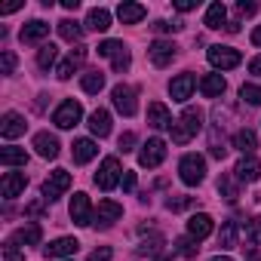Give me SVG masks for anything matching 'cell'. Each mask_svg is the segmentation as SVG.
Listing matches in <instances>:
<instances>
[{"label": "cell", "mask_w": 261, "mask_h": 261, "mask_svg": "<svg viewBox=\"0 0 261 261\" xmlns=\"http://www.w3.org/2000/svg\"><path fill=\"white\" fill-rule=\"evenodd\" d=\"M194 7H197V0H175V10L178 13H191Z\"/></svg>", "instance_id": "bcb514c9"}, {"label": "cell", "mask_w": 261, "mask_h": 261, "mask_svg": "<svg viewBox=\"0 0 261 261\" xmlns=\"http://www.w3.org/2000/svg\"><path fill=\"white\" fill-rule=\"evenodd\" d=\"M157 31H181V25H169V22H157Z\"/></svg>", "instance_id": "f907efd6"}, {"label": "cell", "mask_w": 261, "mask_h": 261, "mask_svg": "<svg viewBox=\"0 0 261 261\" xmlns=\"http://www.w3.org/2000/svg\"><path fill=\"white\" fill-rule=\"evenodd\" d=\"M40 212H43V200H34V203L25 209V215H31V218H34V215H40Z\"/></svg>", "instance_id": "c3c4849f"}, {"label": "cell", "mask_w": 261, "mask_h": 261, "mask_svg": "<svg viewBox=\"0 0 261 261\" xmlns=\"http://www.w3.org/2000/svg\"><path fill=\"white\" fill-rule=\"evenodd\" d=\"M188 233H191L194 240H206V237L212 233V218H209L206 212L191 215V221H188Z\"/></svg>", "instance_id": "44dd1931"}, {"label": "cell", "mask_w": 261, "mask_h": 261, "mask_svg": "<svg viewBox=\"0 0 261 261\" xmlns=\"http://www.w3.org/2000/svg\"><path fill=\"white\" fill-rule=\"evenodd\" d=\"M80 117H83V108H80V101L68 98V101H62V105L56 108V114H53V123H56L59 129H74V126L80 123Z\"/></svg>", "instance_id": "3957f363"}, {"label": "cell", "mask_w": 261, "mask_h": 261, "mask_svg": "<svg viewBox=\"0 0 261 261\" xmlns=\"http://www.w3.org/2000/svg\"><path fill=\"white\" fill-rule=\"evenodd\" d=\"M98 56H108V59L114 62V71H126V68H129V53H126V46H123L120 40H105V43H98Z\"/></svg>", "instance_id": "ba28073f"}, {"label": "cell", "mask_w": 261, "mask_h": 261, "mask_svg": "<svg viewBox=\"0 0 261 261\" xmlns=\"http://www.w3.org/2000/svg\"><path fill=\"white\" fill-rule=\"evenodd\" d=\"M86 25H89L92 31H108V28H111V13H108V10H89Z\"/></svg>", "instance_id": "1f68e13d"}, {"label": "cell", "mask_w": 261, "mask_h": 261, "mask_svg": "<svg viewBox=\"0 0 261 261\" xmlns=\"http://www.w3.org/2000/svg\"><path fill=\"white\" fill-rule=\"evenodd\" d=\"M252 43H255V46H261V25L252 31Z\"/></svg>", "instance_id": "db71d44e"}, {"label": "cell", "mask_w": 261, "mask_h": 261, "mask_svg": "<svg viewBox=\"0 0 261 261\" xmlns=\"http://www.w3.org/2000/svg\"><path fill=\"white\" fill-rule=\"evenodd\" d=\"M62 7H65V10H77V7H80V0H62Z\"/></svg>", "instance_id": "f5cc1de1"}, {"label": "cell", "mask_w": 261, "mask_h": 261, "mask_svg": "<svg viewBox=\"0 0 261 261\" xmlns=\"http://www.w3.org/2000/svg\"><path fill=\"white\" fill-rule=\"evenodd\" d=\"M71 218H74V224H80V227H86V224L92 221V209H89V197H86V194H74V197H71Z\"/></svg>", "instance_id": "7c38bea8"}, {"label": "cell", "mask_w": 261, "mask_h": 261, "mask_svg": "<svg viewBox=\"0 0 261 261\" xmlns=\"http://www.w3.org/2000/svg\"><path fill=\"white\" fill-rule=\"evenodd\" d=\"M175 252H178V255H185V258H197L200 246H197V240H194V237H178V240H175Z\"/></svg>", "instance_id": "e575fe53"}, {"label": "cell", "mask_w": 261, "mask_h": 261, "mask_svg": "<svg viewBox=\"0 0 261 261\" xmlns=\"http://www.w3.org/2000/svg\"><path fill=\"white\" fill-rule=\"evenodd\" d=\"M111 95H114V108H117L123 117H133V114L139 111V105H136V89H133V86H123V83H120V86H114Z\"/></svg>", "instance_id": "9c48e42d"}, {"label": "cell", "mask_w": 261, "mask_h": 261, "mask_svg": "<svg viewBox=\"0 0 261 261\" xmlns=\"http://www.w3.org/2000/svg\"><path fill=\"white\" fill-rule=\"evenodd\" d=\"M212 261H233V258H224V255H215Z\"/></svg>", "instance_id": "11a10c76"}, {"label": "cell", "mask_w": 261, "mask_h": 261, "mask_svg": "<svg viewBox=\"0 0 261 261\" xmlns=\"http://www.w3.org/2000/svg\"><path fill=\"white\" fill-rule=\"evenodd\" d=\"M95 154H98V148H95L92 139H74V145H71V157H74V163H89Z\"/></svg>", "instance_id": "d6986e66"}, {"label": "cell", "mask_w": 261, "mask_h": 261, "mask_svg": "<svg viewBox=\"0 0 261 261\" xmlns=\"http://www.w3.org/2000/svg\"><path fill=\"white\" fill-rule=\"evenodd\" d=\"M200 129H203V111H197V108H185L181 120L172 123V142H175V145H188V142L200 133Z\"/></svg>", "instance_id": "6da1fadb"}, {"label": "cell", "mask_w": 261, "mask_h": 261, "mask_svg": "<svg viewBox=\"0 0 261 261\" xmlns=\"http://www.w3.org/2000/svg\"><path fill=\"white\" fill-rule=\"evenodd\" d=\"M117 181H120V160L117 157H105L101 166H98V172H95V185L101 191H114Z\"/></svg>", "instance_id": "277c9868"}, {"label": "cell", "mask_w": 261, "mask_h": 261, "mask_svg": "<svg viewBox=\"0 0 261 261\" xmlns=\"http://www.w3.org/2000/svg\"><path fill=\"white\" fill-rule=\"evenodd\" d=\"M4 261H25L16 243H7V246H4Z\"/></svg>", "instance_id": "7bdbcfd3"}, {"label": "cell", "mask_w": 261, "mask_h": 261, "mask_svg": "<svg viewBox=\"0 0 261 261\" xmlns=\"http://www.w3.org/2000/svg\"><path fill=\"white\" fill-rule=\"evenodd\" d=\"M194 86H197L194 74H178V77L169 83V92H172V98H175V101H188V98H191V92H194Z\"/></svg>", "instance_id": "5bb4252c"}, {"label": "cell", "mask_w": 261, "mask_h": 261, "mask_svg": "<svg viewBox=\"0 0 261 261\" xmlns=\"http://www.w3.org/2000/svg\"><path fill=\"white\" fill-rule=\"evenodd\" d=\"M172 212H185L188 206H194V197H169V203H166Z\"/></svg>", "instance_id": "f35d334b"}, {"label": "cell", "mask_w": 261, "mask_h": 261, "mask_svg": "<svg viewBox=\"0 0 261 261\" xmlns=\"http://www.w3.org/2000/svg\"><path fill=\"white\" fill-rule=\"evenodd\" d=\"M59 34H62V40H68V43H77V40L83 37V28H80L74 19H62V22H59Z\"/></svg>", "instance_id": "f1b7e54d"}, {"label": "cell", "mask_w": 261, "mask_h": 261, "mask_svg": "<svg viewBox=\"0 0 261 261\" xmlns=\"http://www.w3.org/2000/svg\"><path fill=\"white\" fill-rule=\"evenodd\" d=\"M218 246H221V249H233V246H237V224H233V221H224V224H221Z\"/></svg>", "instance_id": "836d02e7"}, {"label": "cell", "mask_w": 261, "mask_h": 261, "mask_svg": "<svg viewBox=\"0 0 261 261\" xmlns=\"http://www.w3.org/2000/svg\"><path fill=\"white\" fill-rule=\"evenodd\" d=\"M120 215H123V206H120V203H114V200H101V203H98V209H95V218H98V224H101V227H111Z\"/></svg>", "instance_id": "2e32d148"}, {"label": "cell", "mask_w": 261, "mask_h": 261, "mask_svg": "<svg viewBox=\"0 0 261 261\" xmlns=\"http://www.w3.org/2000/svg\"><path fill=\"white\" fill-rule=\"evenodd\" d=\"M157 261H172V255H160V258H157Z\"/></svg>", "instance_id": "9f6ffc18"}, {"label": "cell", "mask_w": 261, "mask_h": 261, "mask_svg": "<svg viewBox=\"0 0 261 261\" xmlns=\"http://www.w3.org/2000/svg\"><path fill=\"white\" fill-rule=\"evenodd\" d=\"M46 34H49V25L40 22V19H34V22H28V25L22 28V43H40Z\"/></svg>", "instance_id": "d4e9b609"}, {"label": "cell", "mask_w": 261, "mask_h": 261, "mask_svg": "<svg viewBox=\"0 0 261 261\" xmlns=\"http://www.w3.org/2000/svg\"><path fill=\"white\" fill-rule=\"evenodd\" d=\"M145 13H148V10H145L142 4H120V7H117V16H120L123 25H136V22H142Z\"/></svg>", "instance_id": "cb8c5ba5"}, {"label": "cell", "mask_w": 261, "mask_h": 261, "mask_svg": "<svg viewBox=\"0 0 261 261\" xmlns=\"http://www.w3.org/2000/svg\"><path fill=\"white\" fill-rule=\"evenodd\" d=\"M218 191L224 194V200H237V197H240V191H237V185H233L230 175H221V178H218Z\"/></svg>", "instance_id": "8d00e7d4"}, {"label": "cell", "mask_w": 261, "mask_h": 261, "mask_svg": "<svg viewBox=\"0 0 261 261\" xmlns=\"http://www.w3.org/2000/svg\"><path fill=\"white\" fill-rule=\"evenodd\" d=\"M89 129H92V136H98V139H105V136L111 133V114H108L105 108H98V111H92V114H89Z\"/></svg>", "instance_id": "603a6c76"}, {"label": "cell", "mask_w": 261, "mask_h": 261, "mask_svg": "<svg viewBox=\"0 0 261 261\" xmlns=\"http://www.w3.org/2000/svg\"><path fill=\"white\" fill-rule=\"evenodd\" d=\"M178 175L185 185H200L206 178V160L200 154H185L181 163H178Z\"/></svg>", "instance_id": "7a4b0ae2"}, {"label": "cell", "mask_w": 261, "mask_h": 261, "mask_svg": "<svg viewBox=\"0 0 261 261\" xmlns=\"http://www.w3.org/2000/svg\"><path fill=\"white\" fill-rule=\"evenodd\" d=\"M0 163L4 166H25L28 154H25V148H4L0 151Z\"/></svg>", "instance_id": "83f0119b"}, {"label": "cell", "mask_w": 261, "mask_h": 261, "mask_svg": "<svg viewBox=\"0 0 261 261\" xmlns=\"http://www.w3.org/2000/svg\"><path fill=\"white\" fill-rule=\"evenodd\" d=\"M233 172H237L240 181H258V178H261V163H258L255 157H243Z\"/></svg>", "instance_id": "ffe728a7"}, {"label": "cell", "mask_w": 261, "mask_h": 261, "mask_svg": "<svg viewBox=\"0 0 261 261\" xmlns=\"http://www.w3.org/2000/svg\"><path fill=\"white\" fill-rule=\"evenodd\" d=\"M56 59H59V46H56V43H46V46L40 49V56H37V65L46 71V68L56 65Z\"/></svg>", "instance_id": "d590c367"}, {"label": "cell", "mask_w": 261, "mask_h": 261, "mask_svg": "<svg viewBox=\"0 0 261 261\" xmlns=\"http://www.w3.org/2000/svg\"><path fill=\"white\" fill-rule=\"evenodd\" d=\"M68 188H71V172L56 169V172H49V178L43 181V200H59Z\"/></svg>", "instance_id": "52a82bcc"}, {"label": "cell", "mask_w": 261, "mask_h": 261, "mask_svg": "<svg viewBox=\"0 0 261 261\" xmlns=\"http://www.w3.org/2000/svg\"><path fill=\"white\" fill-rule=\"evenodd\" d=\"M200 92H203L206 98L221 95V92H224V77H221V74H206V77L200 80Z\"/></svg>", "instance_id": "4316f807"}, {"label": "cell", "mask_w": 261, "mask_h": 261, "mask_svg": "<svg viewBox=\"0 0 261 261\" xmlns=\"http://www.w3.org/2000/svg\"><path fill=\"white\" fill-rule=\"evenodd\" d=\"M233 145H237L243 154H252V151L258 148V139H255V133H252V129H240V133L233 136Z\"/></svg>", "instance_id": "4dcf8cb0"}, {"label": "cell", "mask_w": 261, "mask_h": 261, "mask_svg": "<svg viewBox=\"0 0 261 261\" xmlns=\"http://www.w3.org/2000/svg\"><path fill=\"white\" fill-rule=\"evenodd\" d=\"M13 71H16V56L4 53V56H0V74H13Z\"/></svg>", "instance_id": "b9f144b4"}, {"label": "cell", "mask_w": 261, "mask_h": 261, "mask_svg": "<svg viewBox=\"0 0 261 261\" xmlns=\"http://www.w3.org/2000/svg\"><path fill=\"white\" fill-rule=\"evenodd\" d=\"M148 123L154 129H172V117H169V111H166L163 101H151L148 105Z\"/></svg>", "instance_id": "9a60e30c"}, {"label": "cell", "mask_w": 261, "mask_h": 261, "mask_svg": "<svg viewBox=\"0 0 261 261\" xmlns=\"http://www.w3.org/2000/svg\"><path fill=\"white\" fill-rule=\"evenodd\" d=\"M246 240H249V243H261V215H258L255 221H249V227H246Z\"/></svg>", "instance_id": "60d3db41"}, {"label": "cell", "mask_w": 261, "mask_h": 261, "mask_svg": "<svg viewBox=\"0 0 261 261\" xmlns=\"http://www.w3.org/2000/svg\"><path fill=\"white\" fill-rule=\"evenodd\" d=\"M224 16H227L224 4H212V7L206 10V28H221V25H224ZM224 28H227V25H224Z\"/></svg>", "instance_id": "d6a6232c"}, {"label": "cell", "mask_w": 261, "mask_h": 261, "mask_svg": "<svg viewBox=\"0 0 261 261\" xmlns=\"http://www.w3.org/2000/svg\"><path fill=\"white\" fill-rule=\"evenodd\" d=\"M163 160H166V142H163V139H148V142L142 145L139 163L148 166V169H154V166H160Z\"/></svg>", "instance_id": "8992f818"}, {"label": "cell", "mask_w": 261, "mask_h": 261, "mask_svg": "<svg viewBox=\"0 0 261 261\" xmlns=\"http://www.w3.org/2000/svg\"><path fill=\"white\" fill-rule=\"evenodd\" d=\"M89 261H111V249H108V246H98V249L89 255Z\"/></svg>", "instance_id": "f6af8a7d"}, {"label": "cell", "mask_w": 261, "mask_h": 261, "mask_svg": "<svg viewBox=\"0 0 261 261\" xmlns=\"http://www.w3.org/2000/svg\"><path fill=\"white\" fill-rule=\"evenodd\" d=\"M240 95L249 101V105H261V86H252V83H243Z\"/></svg>", "instance_id": "74e56055"}, {"label": "cell", "mask_w": 261, "mask_h": 261, "mask_svg": "<svg viewBox=\"0 0 261 261\" xmlns=\"http://www.w3.org/2000/svg\"><path fill=\"white\" fill-rule=\"evenodd\" d=\"M25 126H28V123H25V117H22V114L7 111V114H4V120H0V136L13 142V139H19V136L25 133Z\"/></svg>", "instance_id": "30bf717a"}, {"label": "cell", "mask_w": 261, "mask_h": 261, "mask_svg": "<svg viewBox=\"0 0 261 261\" xmlns=\"http://www.w3.org/2000/svg\"><path fill=\"white\" fill-rule=\"evenodd\" d=\"M160 246H163V237H160V233H154L151 240H142V246H139V252H142V255H148V252H157Z\"/></svg>", "instance_id": "ab89813d"}, {"label": "cell", "mask_w": 261, "mask_h": 261, "mask_svg": "<svg viewBox=\"0 0 261 261\" xmlns=\"http://www.w3.org/2000/svg\"><path fill=\"white\" fill-rule=\"evenodd\" d=\"M83 59H86V46H77V49H71V56H68V59H65L59 68H56V77H59V80H68V77L77 71V65H80Z\"/></svg>", "instance_id": "e0dca14e"}, {"label": "cell", "mask_w": 261, "mask_h": 261, "mask_svg": "<svg viewBox=\"0 0 261 261\" xmlns=\"http://www.w3.org/2000/svg\"><path fill=\"white\" fill-rule=\"evenodd\" d=\"M25 185H28V178H25L22 172H7L4 181H0V194H4L7 200H16V197L25 191Z\"/></svg>", "instance_id": "4fadbf2b"}, {"label": "cell", "mask_w": 261, "mask_h": 261, "mask_svg": "<svg viewBox=\"0 0 261 261\" xmlns=\"http://www.w3.org/2000/svg\"><path fill=\"white\" fill-rule=\"evenodd\" d=\"M34 148H37V154L46 157V160H56V157H59V139L49 136V133H37V136H34Z\"/></svg>", "instance_id": "ac0fdd59"}, {"label": "cell", "mask_w": 261, "mask_h": 261, "mask_svg": "<svg viewBox=\"0 0 261 261\" xmlns=\"http://www.w3.org/2000/svg\"><path fill=\"white\" fill-rule=\"evenodd\" d=\"M237 10H240L243 16H252V13L258 10V4H246V0H240V4H237Z\"/></svg>", "instance_id": "7dc6e473"}, {"label": "cell", "mask_w": 261, "mask_h": 261, "mask_svg": "<svg viewBox=\"0 0 261 261\" xmlns=\"http://www.w3.org/2000/svg\"><path fill=\"white\" fill-rule=\"evenodd\" d=\"M80 249V243L74 240V237H59V240H53L49 246H46V255L49 258H62V255H74Z\"/></svg>", "instance_id": "7402d4cb"}, {"label": "cell", "mask_w": 261, "mask_h": 261, "mask_svg": "<svg viewBox=\"0 0 261 261\" xmlns=\"http://www.w3.org/2000/svg\"><path fill=\"white\" fill-rule=\"evenodd\" d=\"M148 56H151V62H154L157 68H166V65L175 59V43H169V40H154L151 49H148Z\"/></svg>", "instance_id": "8fae6325"}, {"label": "cell", "mask_w": 261, "mask_h": 261, "mask_svg": "<svg viewBox=\"0 0 261 261\" xmlns=\"http://www.w3.org/2000/svg\"><path fill=\"white\" fill-rule=\"evenodd\" d=\"M80 86H83V92L95 95V92H101V89H105V74H101V71H89V74H83Z\"/></svg>", "instance_id": "f546056e"}, {"label": "cell", "mask_w": 261, "mask_h": 261, "mask_svg": "<svg viewBox=\"0 0 261 261\" xmlns=\"http://www.w3.org/2000/svg\"><path fill=\"white\" fill-rule=\"evenodd\" d=\"M40 237H43L40 224H28V227H22V230L13 233V243H16V246H37Z\"/></svg>", "instance_id": "484cf974"}, {"label": "cell", "mask_w": 261, "mask_h": 261, "mask_svg": "<svg viewBox=\"0 0 261 261\" xmlns=\"http://www.w3.org/2000/svg\"><path fill=\"white\" fill-rule=\"evenodd\" d=\"M249 74H261V56L249 62Z\"/></svg>", "instance_id": "816d5d0a"}, {"label": "cell", "mask_w": 261, "mask_h": 261, "mask_svg": "<svg viewBox=\"0 0 261 261\" xmlns=\"http://www.w3.org/2000/svg\"><path fill=\"white\" fill-rule=\"evenodd\" d=\"M243 62V56L233 49V46H209V65L212 68H221V71H230Z\"/></svg>", "instance_id": "5b68a950"}, {"label": "cell", "mask_w": 261, "mask_h": 261, "mask_svg": "<svg viewBox=\"0 0 261 261\" xmlns=\"http://www.w3.org/2000/svg\"><path fill=\"white\" fill-rule=\"evenodd\" d=\"M133 145H136V136H133V133H123V136H120V151H123V154L133 151Z\"/></svg>", "instance_id": "ee69618b"}, {"label": "cell", "mask_w": 261, "mask_h": 261, "mask_svg": "<svg viewBox=\"0 0 261 261\" xmlns=\"http://www.w3.org/2000/svg\"><path fill=\"white\" fill-rule=\"evenodd\" d=\"M136 188V172H126L123 175V191H133Z\"/></svg>", "instance_id": "681fc988"}]
</instances>
